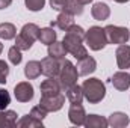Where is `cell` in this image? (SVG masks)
Segmentation results:
<instances>
[{"mask_svg": "<svg viewBox=\"0 0 130 128\" xmlns=\"http://www.w3.org/2000/svg\"><path fill=\"white\" fill-rule=\"evenodd\" d=\"M17 127L20 128H42V121L33 118L32 115H26L23 116L20 121H17Z\"/></svg>", "mask_w": 130, "mask_h": 128, "instance_id": "obj_23", "label": "cell"}, {"mask_svg": "<svg viewBox=\"0 0 130 128\" xmlns=\"http://www.w3.org/2000/svg\"><path fill=\"white\" fill-rule=\"evenodd\" d=\"M77 77H79L77 68L71 63L70 60L62 59V60H61V69H59V74H58V80H59V83H61L62 91H67L70 86L76 84Z\"/></svg>", "mask_w": 130, "mask_h": 128, "instance_id": "obj_3", "label": "cell"}, {"mask_svg": "<svg viewBox=\"0 0 130 128\" xmlns=\"http://www.w3.org/2000/svg\"><path fill=\"white\" fill-rule=\"evenodd\" d=\"M68 119L73 125H77V127L85 125L86 112H85L83 105L82 104H71V107L68 110Z\"/></svg>", "mask_w": 130, "mask_h": 128, "instance_id": "obj_9", "label": "cell"}, {"mask_svg": "<svg viewBox=\"0 0 130 128\" xmlns=\"http://www.w3.org/2000/svg\"><path fill=\"white\" fill-rule=\"evenodd\" d=\"M79 3H82V5H88V3H91L92 0H77Z\"/></svg>", "mask_w": 130, "mask_h": 128, "instance_id": "obj_35", "label": "cell"}, {"mask_svg": "<svg viewBox=\"0 0 130 128\" xmlns=\"http://www.w3.org/2000/svg\"><path fill=\"white\" fill-rule=\"evenodd\" d=\"M67 98H68V101L71 102V104H82V101H83V91H82V86H79V84H73V86H70L67 91Z\"/></svg>", "mask_w": 130, "mask_h": 128, "instance_id": "obj_19", "label": "cell"}, {"mask_svg": "<svg viewBox=\"0 0 130 128\" xmlns=\"http://www.w3.org/2000/svg\"><path fill=\"white\" fill-rule=\"evenodd\" d=\"M109 125L107 119L103 118V116H98V115H86V119H85V127L86 128H106Z\"/></svg>", "mask_w": 130, "mask_h": 128, "instance_id": "obj_20", "label": "cell"}, {"mask_svg": "<svg viewBox=\"0 0 130 128\" xmlns=\"http://www.w3.org/2000/svg\"><path fill=\"white\" fill-rule=\"evenodd\" d=\"M39 74H41V62H38V60H29L26 63V66H24V75H26V78L35 80V78L39 77Z\"/></svg>", "mask_w": 130, "mask_h": 128, "instance_id": "obj_21", "label": "cell"}, {"mask_svg": "<svg viewBox=\"0 0 130 128\" xmlns=\"http://www.w3.org/2000/svg\"><path fill=\"white\" fill-rule=\"evenodd\" d=\"M77 72H79V75H89V74H92L95 69H97V62H95V59L94 57H91V56H86V57H83V59H79L77 60Z\"/></svg>", "mask_w": 130, "mask_h": 128, "instance_id": "obj_12", "label": "cell"}, {"mask_svg": "<svg viewBox=\"0 0 130 128\" xmlns=\"http://www.w3.org/2000/svg\"><path fill=\"white\" fill-rule=\"evenodd\" d=\"M17 36V29L11 23H2L0 24V39H14Z\"/></svg>", "mask_w": 130, "mask_h": 128, "instance_id": "obj_25", "label": "cell"}, {"mask_svg": "<svg viewBox=\"0 0 130 128\" xmlns=\"http://www.w3.org/2000/svg\"><path fill=\"white\" fill-rule=\"evenodd\" d=\"M17 125V113L14 110H0V128H12Z\"/></svg>", "mask_w": 130, "mask_h": 128, "instance_id": "obj_16", "label": "cell"}, {"mask_svg": "<svg viewBox=\"0 0 130 128\" xmlns=\"http://www.w3.org/2000/svg\"><path fill=\"white\" fill-rule=\"evenodd\" d=\"M24 3H26V8H27L29 11L38 12V11H41V9L44 8L45 0H24Z\"/></svg>", "mask_w": 130, "mask_h": 128, "instance_id": "obj_28", "label": "cell"}, {"mask_svg": "<svg viewBox=\"0 0 130 128\" xmlns=\"http://www.w3.org/2000/svg\"><path fill=\"white\" fill-rule=\"evenodd\" d=\"M15 45L23 51V50H29L33 44H32V42H29L27 39H24L21 35H18V36H15Z\"/></svg>", "mask_w": 130, "mask_h": 128, "instance_id": "obj_30", "label": "cell"}, {"mask_svg": "<svg viewBox=\"0 0 130 128\" xmlns=\"http://www.w3.org/2000/svg\"><path fill=\"white\" fill-rule=\"evenodd\" d=\"M115 56H117V65H118L120 69H127V68H130V45L121 44L117 48Z\"/></svg>", "mask_w": 130, "mask_h": 128, "instance_id": "obj_10", "label": "cell"}, {"mask_svg": "<svg viewBox=\"0 0 130 128\" xmlns=\"http://www.w3.org/2000/svg\"><path fill=\"white\" fill-rule=\"evenodd\" d=\"M106 38H107V44H127L130 39V30L127 27H121V26H113L109 24L104 27Z\"/></svg>", "mask_w": 130, "mask_h": 128, "instance_id": "obj_5", "label": "cell"}, {"mask_svg": "<svg viewBox=\"0 0 130 128\" xmlns=\"http://www.w3.org/2000/svg\"><path fill=\"white\" fill-rule=\"evenodd\" d=\"M39 89H41L42 95H55V94H59L62 91L58 77H47V80H44L41 83Z\"/></svg>", "mask_w": 130, "mask_h": 128, "instance_id": "obj_11", "label": "cell"}, {"mask_svg": "<svg viewBox=\"0 0 130 128\" xmlns=\"http://www.w3.org/2000/svg\"><path fill=\"white\" fill-rule=\"evenodd\" d=\"M2 51H3V44L0 42V54H2Z\"/></svg>", "mask_w": 130, "mask_h": 128, "instance_id": "obj_37", "label": "cell"}, {"mask_svg": "<svg viewBox=\"0 0 130 128\" xmlns=\"http://www.w3.org/2000/svg\"><path fill=\"white\" fill-rule=\"evenodd\" d=\"M73 24H74V15H71V14H68L65 11H62L58 15V18L55 21H52V27L55 26V27H58L61 30H68Z\"/></svg>", "mask_w": 130, "mask_h": 128, "instance_id": "obj_14", "label": "cell"}, {"mask_svg": "<svg viewBox=\"0 0 130 128\" xmlns=\"http://www.w3.org/2000/svg\"><path fill=\"white\" fill-rule=\"evenodd\" d=\"M8 74H9V66H8V63H6L5 60L0 59V83H2V84L6 83Z\"/></svg>", "mask_w": 130, "mask_h": 128, "instance_id": "obj_32", "label": "cell"}, {"mask_svg": "<svg viewBox=\"0 0 130 128\" xmlns=\"http://www.w3.org/2000/svg\"><path fill=\"white\" fill-rule=\"evenodd\" d=\"M61 69V60L55 59L52 56H47L41 60V74L45 77H58Z\"/></svg>", "mask_w": 130, "mask_h": 128, "instance_id": "obj_7", "label": "cell"}, {"mask_svg": "<svg viewBox=\"0 0 130 128\" xmlns=\"http://www.w3.org/2000/svg\"><path fill=\"white\" fill-rule=\"evenodd\" d=\"M29 115H32L33 118H36V119H39V121H44L45 116H47V110H44L41 105H36V107H33L32 110H30Z\"/></svg>", "mask_w": 130, "mask_h": 128, "instance_id": "obj_31", "label": "cell"}, {"mask_svg": "<svg viewBox=\"0 0 130 128\" xmlns=\"http://www.w3.org/2000/svg\"><path fill=\"white\" fill-rule=\"evenodd\" d=\"M91 14H92V17L98 20V21H104V20H107L109 18V15H110V8L106 5V3H95L94 6H92V9H91Z\"/></svg>", "mask_w": 130, "mask_h": 128, "instance_id": "obj_18", "label": "cell"}, {"mask_svg": "<svg viewBox=\"0 0 130 128\" xmlns=\"http://www.w3.org/2000/svg\"><path fill=\"white\" fill-rule=\"evenodd\" d=\"M8 57H9V60H11V63L12 65H20L21 63V59H23V56H21V50H20L17 45L11 47L9 51H8Z\"/></svg>", "mask_w": 130, "mask_h": 128, "instance_id": "obj_27", "label": "cell"}, {"mask_svg": "<svg viewBox=\"0 0 130 128\" xmlns=\"http://www.w3.org/2000/svg\"><path fill=\"white\" fill-rule=\"evenodd\" d=\"M83 96L89 104H98L106 95V86L100 78H88L82 84Z\"/></svg>", "mask_w": 130, "mask_h": 128, "instance_id": "obj_2", "label": "cell"}, {"mask_svg": "<svg viewBox=\"0 0 130 128\" xmlns=\"http://www.w3.org/2000/svg\"><path fill=\"white\" fill-rule=\"evenodd\" d=\"M11 3H12V0H0V9H5L8 6H11Z\"/></svg>", "mask_w": 130, "mask_h": 128, "instance_id": "obj_34", "label": "cell"}, {"mask_svg": "<svg viewBox=\"0 0 130 128\" xmlns=\"http://www.w3.org/2000/svg\"><path fill=\"white\" fill-rule=\"evenodd\" d=\"M67 53H68V51H67V48H65V45L62 42L55 41L53 44L48 45V56H52V57H55V59L62 60V59H65Z\"/></svg>", "mask_w": 130, "mask_h": 128, "instance_id": "obj_22", "label": "cell"}, {"mask_svg": "<svg viewBox=\"0 0 130 128\" xmlns=\"http://www.w3.org/2000/svg\"><path fill=\"white\" fill-rule=\"evenodd\" d=\"M110 81L117 91H127L130 88V74L126 71H118L112 75Z\"/></svg>", "mask_w": 130, "mask_h": 128, "instance_id": "obj_13", "label": "cell"}, {"mask_svg": "<svg viewBox=\"0 0 130 128\" xmlns=\"http://www.w3.org/2000/svg\"><path fill=\"white\" fill-rule=\"evenodd\" d=\"M113 2H117V3H126V2H129V0H113Z\"/></svg>", "mask_w": 130, "mask_h": 128, "instance_id": "obj_36", "label": "cell"}, {"mask_svg": "<svg viewBox=\"0 0 130 128\" xmlns=\"http://www.w3.org/2000/svg\"><path fill=\"white\" fill-rule=\"evenodd\" d=\"M85 44L94 50V51H100L107 45V38H106V32L104 29L98 27V26H92L89 27L88 32H85Z\"/></svg>", "mask_w": 130, "mask_h": 128, "instance_id": "obj_4", "label": "cell"}, {"mask_svg": "<svg viewBox=\"0 0 130 128\" xmlns=\"http://www.w3.org/2000/svg\"><path fill=\"white\" fill-rule=\"evenodd\" d=\"M65 36H64V41L62 44L65 45L67 51L74 56L77 60L79 59H83L88 56V50L86 47L83 45V39H85V30L77 26V24H73L68 30H65Z\"/></svg>", "mask_w": 130, "mask_h": 128, "instance_id": "obj_1", "label": "cell"}, {"mask_svg": "<svg viewBox=\"0 0 130 128\" xmlns=\"http://www.w3.org/2000/svg\"><path fill=\"white\" fill-rule=\"evenodd\" d=\"M56 38H58V35H56L53 27H44V29L39 30V38L38 39L41 41V44L50 45V44H53L56 41Z\"/></svg>", "mask_w": 130, "mask_h": 128, "instance_id": "obj_24", "label": "cell"}, {"mask_svg": "<svg viewBox=\"0 0 130 128\" xmlns=\"http://www.w3.org/2000/svg\"><path fill=\"white\" fill-rule=\"evenodd\" d=\"M64 11L68 12V14H71V15H82L83 14V5L79 3L77 0H70L67 3V8Z\"/></svg>", "mask_w": 130, "mask_h": 128, "instance_id": "obj_26", "label": "cell"}, {"mask_svg": "<svg viewBox=\"0 0 130 128\" xmlns=\"http://www.w3.org/2000/svg\"><path fill=\"white\" fill-rule=\"evenodd\" d=\"M14 96L20 102H29L33 98V86L29 81L17 83L15 88H14Z\"/></svg>", "mask_w": 130, "mask_h": 128, "instance_id": "obj_8", "label": "cell"}, {"mask_svg": "<svg viewBox=\"0 0 130 128\" xmlns=\"http://www.w3.org/2000/svg\"><path fill=\"white\" fill-rule=\"evenodd\" d=\"M70 0H50V6L55 9V11H64L65 8H67V3H68Z\"/></svg>", "mask_w": 130, "mask_h": 128, "instance_id": "obj_33", "label": "cell"}, {"mask_svg": "<svg viewBox=\"0 0 130 128\" xmlns=\"http://www.w3.org/2000/svg\"><path fill=\"white\" fill-rule=\"evenodd\" d=\"M107 122H109V127H112V128H124L129 125L130 119H129V116L126 113H123V112H113L109 116Z\"/></svg>", "mask_w": 130, "mask_h": 128, "instance_id": "obj_15", "label": "cell"}, {"mask_svg": "<svg viewBox=\"0 0 130 128\" xmlns=\"http://www.w3.org/2000/svg\"><path fill=\"white\" fill-rule=\"evenodd\" d=\"M39 27L35 24V23H27V24H24L23 26V29H21V32H20V35L24 38V39H27L29 42H35L38 38H39Z\"/></svg>", "mask_w": 130, "mask_h": 128, "instance_id": "obj_17", "label": "cell"}, {"mask_svg": "<svg viewBox=\"0 0 130 128\" xmlns=\"http://www.w3.org/2000/svg\"><path fill=\"white\" fill-rule=\"evenodd\" d=\"M65 102V96L59 92V94H55V95H42L39 99V105L48 112H58L62 109Z\"/></svg>", "mask_w": 130, "mask_h": 128, "instance_id": "obj_6", "label": "cell"}, {"mask_svg": "<svg viewBox=\"0 0 130 128\" xmlns=\"http://www.w3.org/2000/svg\"><path fill=\"white\" fill-rule=\"evenodd\" d=\"M11 104V95L6 89L0 88V110H6V107Z\"/></svg>", "mask_w": 130, "mask_h": 128, "instance_id": "obj_29", "label": "cell"}]
</instances>
